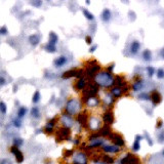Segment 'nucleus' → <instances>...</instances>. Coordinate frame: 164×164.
<instances>
[{
    "mask_svg": "<svg viewBox=\"0 0 164 164\" xmlns=\"http://www.w3.org/2000/svg\"><path fill=\"white\" fill-rule=\"evenodd\" d=\"M114 66H115V65H111V66H110V67L108 68V71H109V72H111V71L113 70V68H114Z\"/></svg>",
    "mask_w": 164,
    "mask_h": 164,
    "instance_id": "de8ad7c7",
    "label": "nucleus"
},
{
    "mask_svg": "<svg viewBox=\"0 0 164 164\" xmlns=\"http://www.w3.org/2000/svg\"><path fill=\"white\" fill-rule=\"evenodd\" d=\"M149 71H150V75H152V74H153V69H152V68H149Z\"/></svg>",
    "mask_w": 164,
    "mask_h": 164,
    "instance_id": "09e8293b",
    "label": "nucleus"
},
{
    "mask_svg": "<svg viewBox=\"0 0 164 164\" xmlns=\"http://www.w3.org/2000/svg\"><path fill=\"white\" fill-rule=\"evenodd\" d=\"M86 43L87 44H91L92 43V39H91V37H86Z\"/></svg>",
    "mask_w": 164,
    "mask_h": 164,
    "instance_id": "c03bdc74",
    "label": "nucleus"
},
{
    "mask_svg": "<svg viewBox=\"0 0 164 164\" xmlns=\"http://www.w3.org/2000/svg\"><path fill=\"white\" fill-rule=\"evenodd\" d=\"M77 73H78V71H76V70L67 71V72H65V73L63 74V78L64 79H68V78H71V77H76V76H77Z\"/></svg>",
    "mask_w": 164,
    "mask_h": 164,
    "instance_id": "ddd939ff",
    "label": "nucleus"
},
{
    "mask_svg": "<svg viewBox=\"0 0 164 164\" xmlns=\"http://www.w3.org/2000/svg\"><path fill=\"white\" fill-rule=\"evenodd\" d=\"M111 92H112V94H113L115 97H120V95L124 92V90H122L120 87H114V88L112 89Z\"/></svg>",
    "mask_w": 164,
    "mask_h": 164,
    "instance_id": "6ab92c4d",
    "label": "nucleus"
},
{
    "mask_svg": "<svg viewBox=\"0 0 164 164\" xmlns=\"http://www.w3.org/2000/svg\"><path fill=\"white\" fill-rule=\"evenodd\" d=\"M100 134L101 135H104V136H106V135H111V128H110L109 125L106 124L105 126L101 129Z\"/></svg>",
    "mask_w": 164,
    "mask_h": 164,
    "instance_id": "dca6fc26",
    "label": "nucleus"
},
{
    "mask_svg": "<svg viewBox=\"0 0 164 164\" xmlns=\"http://www.w3.org/2000/svg\"><path fill=\"white\" fill-rule=\"evenodd\" d=\"M0 80H1V85H3V84H4V78L1 77V79H0Z\"/></svg>",
    "mask_w": 164,
    "mask_h": 164,
    "instance_id": "8fccbe9b",
    "label": "nucleus"
},
{
    "mask_svg": "<svg viewBox=\"0 0 164 164\" xmlns=\"http://www.w3.org/2000/svg\"><path fill=\"white\" fill-rule=\"evenodd\" d=\"M132 164H138V163H132Z\"/></svg>",
    "mask_w": 164,
    "mask_h": 164,
    "instance_id": "3c124183",
    "label": "nucleus"
},
{
    "mask_svg": "<svg viewBox=\"0 0 164 164\" xmlns=\"http://www.w3.org/2000/svg\"><path fill=\"white\" fill-rule=\"evenodd\" d=\"M92 144H91V145H89V146L88 147H87V148H88V149H92V148H95V147H100L101 146V145H103V143H104V140H92Z\"/></svg>",
    "mask_w": 164,
    "mask_h": 164,
    "instance_id": "4be33fe9",
    "label": "nucleus"
},
{
    "mask_svg": "<svg viewBox=\"0 0 164 164\" xmlns=\"http://www.w3.org/2000/svg\"><path fill=\"white\" fill-rule=\"evenodd\" d=\"M95 49H97V45H94V46L91 47V48L89 49V51H90V52H93V51L95 50Z\"/></svg>",
    "mask_w": 164,
    "mask_h": 164,
    "instance_id": "49530a36",
    "label": "nucleus"
},
{
    "mask_svg": "<svg viewBox=\"0 0 164 164\" xmlns=\"http://www.w3.org/2000/svg\"><path fill=\"white\" fill-rule=\"evenodd\" d=\"M163 56H164V51H163Z\"/></svg>",
    "mask_w": 164,
    "mask_h": 164,
    "instance_id": "603ef678",
    "label": "nucleus"
},
{
    "mask_svg": "<svg viewBox=\"0 0 164 164\" xmlns=\"http://www.w3.org/2000/svg\"><path fill=\"white\" fill-rule=\"evenodd\" d=\"M10 152H11V153H12L14 156H16L17 161H18V163H22L23 161H24V155H23V153L20 151V149H18V147H16V146L11 147Z\"/></svg>",
    "mask_w": 164,
    "mask_h": 164,
    "instance_id": "20e7f679",
    "label": "nucleus"
},
{
    "mask_svg": "<svg viewBox=\"0 0 164 164\" xmlns=\"http://www.w3.org/2000/svg\"><path fill=\"white\" fill-rule=\"evenodd\" d=\"M62 121L65 124V127H70L73 124V119H72L71 115H69V114H64L62 117Z\"/></svg>",
    "mask_w": 164,
    "mask_h": 164,
    "instance_id": "0eeeda50",
    "label": "nucleus"
},
{
    "mask_svg": "<svg viewBox=\"0 0 164 164\" xmlns=\"http://www.w3.org/2000/svg\"><path fill=\"white\" fill-rule=\"evenodd\" d=\"M110 138H111V140L114 142L115 146H118V147L124 146V140H123V138H122L121 135H119V134H111L110 135Z\"/></svg>",
    "mask_w": 164,
    "mask_h": 164,
    "instance_id": "39448f33",
    "label": "nucleus"
},
{
    "mask_svg": "<svg viewBox=\"0 0 164 164\" xmlns=\"http://www.w3.org/2000/svg\"><path fill=\"white\" fill-rule=\"evenodd\" d=\"M80 110V105L79 103L76 100H70L68 101L67 106H66V112L69 115H72V114H76Z\"/></svg>",
    "mask_w": 164,
    "mask_h": 164,
    "instance_id": "f03ea898",
    "label": "nucleus"
},
{
    "mask_svg": "<svg viewBox=\"0 0 164 164\" xmlns=\"http://www.w3.org/2000/svg\"><path fill=\"white\" fill-rule=\"evenodd\" d=\"M70 135V128L69 127H63V128H60L59 131H58V140L56 142H61V140H64L69 138Z\"/></svg>",
    "mask_w": 164,
    "mask_h": 164,
    "instance_id": "7ed1b4c3",
    "label": "nucleus"
},
{
    "mask_svg": "<svg viewBox=\"0 0 164 164\" xmlns=\"http://www.w3.org/2000/svg\"><path fill=\"white\" fill-rule=\"evenodd\" d=\"M163 155H164V151H163Z\"/></svg>",
    "mask_w": 164,
    "mask_h": 164,
    "instance_id": "864d4df0",
    "label": "nucleus"
},
{
    "mask_svg": "<svg viewBox=\"0 0 164 164\" xmlns=\"http://www.w3.org/2000/svg\"><path fill=\"white\" fill-rule=\"evenodd\" d=\"M144 56H145V59H146V60H150V52H149V51H145Z\"/></svg>",
    "mask_w": 164,
    "mask_h": 164,
    "instance_id": "79ce46f5",
    "label": "nucleus"
},
{
    "mask_svg": "<svg viewBox=\"0 0 164 164\" xmlns=\"http://www.w3.org/2000/svg\"><path fill=\"white\" fill-rule=\"evenodd\" d=\"M67 63V58L66 56H60L55 61V67H62Z\"/></svg>",
    "mask_w": 164,
    "mask_h": 164,
    "instance_id": "f8f14e48",
    "label": "nucleus"
},
{
    "mask_svg": "<svg viewBox=\"0 0 164 164\" xmlns=\"http://www.w3.org/2000/svg\"><path fill=\"white\" fill-rule=\"evenodd\" d=\"M103 120H104V122H105V123H107V124H112L113 121H114V117H113L112 112L105 113L104 117H103Z\"/></svg>",
    "mask_w": 164,
    "mask_h": 164,
    "instance_id": "9d476101",
    "label": "nucleus"
},
{
    "mask_svg": "<svg viewBox=\"0 0 164 164\" xmlns=\"http://www.w3.org/2000/svg\"><path fill=\"white\" fill-rule=\"evenodd\" d=\"M29 41H30V43H31L33 46H35V45H37L38 43H39V41H40V36L37 35V34H34V35L30 36Z\"/></svg>",
    "mask_w": 164,
    "mask_h": 164,
    "instance_id": "4468645a",
    "label": "nucleus"
},
{
    "mask_svg": "<svg viewBox=\"0 0 164 164\" xmlns=\"http://www.w3.org/2000/svg\"><path fill=\"white\" fill-rule=\"evenodd\" d=\"M140 48V43L138 42V41H133V42L131 43V46H130V51L131 53H136Z\"/></svg>",
    "mask_w": 164,
    "mask_h": 164,
    "instance_id": "aec40b11",
    "label": "nucleus"
},
{
    "mask_svg": "<svg viewBox=\"0 0 164 164\" xmlns=\"http://www.w3.org/2000/svg\"><path fill=\"white\" fill-rule=\"evenodd\" d=\"M98 103H100V101H98V98L97 97H90L88 101H87V104H88L90 107H95L98 105Z\"/></svg>",
    "mask_w": 164,
    "mask_h": 164,
    "instance_id": "5701e85b",
    "label": "nucleus"
},
{
    "mask_svg": "<svg viewBox=\"0 0 164 164\" xmlns=\"http://www.w3.org/2000/svg\"><path fill=\"white\" fill-rule=\"evenodd\" d=\"M45 49H46L47 51H49V52H55V45H51V44H47L46 46H45Z\"/></svg>",
    "mask_w": 164,
    "mask_h": 164,
    "instance_id": "c756f323",
    "label": "nucleus"
},
{
    "mask_svg": "<svg viewBox=\"0 0 164 164\" xmlns=\"http://www.w3.org/2000/svg\"><path fill=\"white\" fill-rule=\"evenodd\" d=\"M58 40H59L58 35H55L53 32H51L50 34H49V44L55 45V43L58 42Z\"/></svg>",
    "mask_w": 164,
    "mask_h": 164,
    "instance_id": "f3484780",
    "label": "nucleus"
},
{
    "mask_svg": "<svg viewBox=\"0 0 164 164\" xmlns=\"http://www.w3.org/2000/svg\"><path fill=\"white\" fill-rule=\"evenodd\" d=\"M114 83L117 85V87H120V88L125 84V83H124V79L122 78L121 76H116L115 80H114Z\"/></svg>",
    "mask_w": 164,
    "mask_h": 164,
    "instance_id": "a211bd4d",
    "label": "nucleus"
},
{
    "mask_svg": "<svg viewBox=\"0 0 164 164\" xmlns=\"http://www.w3.org/2000/svg\"><path fill=\"white\" fill-rule=\"evenodd\" d=\"M86 85V82L84 79H79V81L76 83V88H77L78 90H82L84 89V87Z\"/></svg>",
    "mask_w": 164,
    "mask_h": 164,
    "instance_id": "412c9836",
    "label": "nucleus"
},
{
    "mask_svg": "<svg viewBox=\"0 0 164 164\" xmlns=\"http://www.w3.org/2000/svg\"><path fill=\"white\" fill-rule=\"evenodd\" d=\"M55 121H56V119L55 118H53V119H51L50 121H48V126H50V127H52L53 128V126H55Z\"/></svg>",
    "mask_w": 164,
    "mask_h": 164,
    "instance_id": "c9c22d12",
    "label": "nucleus"
},
{
    "mask_svg": "<svg viewBox=\"0 0 164 164\" xmlns=\"http://www.w3.org/2000/svg\"><path fill=\"white\" fill-rule=\"evenodd\" d=\"M74 163L75 164H87L86 163V157L84 154L79 153L74 157Z\"/></svg>",
    "mask_w": 164,
    "mask_h": 164,
    "instance_id": "6e6552de",
    "label": "nucleus"
},
{
    "mask_svg": "<svg viewBox=\"0 0 164 164\" xmlns=\"http://www.w3.org/2000/svg\"><path fill=\"white\" fill-rule=\"evenodd\" d=\"M111 18V11L110 9H105L102 13V20L104 22H109Z\"/></svg>",
    "mask_w": 164,
    "mask_h": 164,
    "instance_id": "2eb2a0df",
    "label": "nucleus"
},
{
    "mask_svg": "<svg viewBox=\"0 0 164 164\" xmlns=\"http://www.w3.org/2000/svg\"><path fill=\"white\" fill-rule=\"evenodd\" d=\"M31 113H32V116L34 118H39L40 117V111H39V109H38L37 107H33Z\"/></svg>",
    "mask_w": 164,
    "mask_h": 164,
    "instance_id": "393cba45",
    "label": "nucleus"
},
{
    "mask_svg": "<svg viewBox=\"0 0 164 164\" xmlns=\"http://www.w3.org/2000/svg\"><path fill=\"white\" fill-rule=\"evenodd\" d=\"M13 143H14V146L18 148L20 146H22V145H23V140L22 139H16L13 140Z\"/></svg>",
    "mask_w": 164,
    "mask_h": 164,
    "instance_id": "7c9ffc66",
    "label": "nucleus"
},
{
    "mask_svg": "<svg viewBox=\"0 0 164 164\" xmlns=\"http://www.w3.org/2000/svg\"><path fill=\"white\" fill-rule=\"evenodd\" d=\"M0 109H1V113L2 114H5L6 113V106L3 102L0 103Z\"/></svg>",
    "mask_w": 164,
    "mask_h": 164,
    "instance_id": "2f4dec72",
    "label": "nucleus"
},
{
    "mask_svg": "<svg viewBox=\"0 0 164 164\" xmlns=\"http://www.w3.org/2000/svg\"><path fill=\"white\" fill-rule=\"evenodd\" d=\"M33 103H38L39 102V100H40V92L39 91H35V93H34V95H33Z\"/></svg>",
    "mask_w": 164,
    "mask_h": 164,
    "instance_id": "cd10ccee",
    "label": "nucleus"
},
{
    "mask_svg": "<svg viewBox=\"0 0 164 164\" xmlns=\"http://www.w3.org/2000/svg\"><path fill=\"white\" fill-rule=\"evenodd\" d=\"M95 82H97V85H101L105 87H109L112 84H114L112 76L108 72H102V73L97 74L95 76Z\"/></svg>",
    "mask_w": 164,
    "mask_h": 164,
    "instance_id": "f257e3e1",
    "label": "nucleus"
},
{
    "mask_svg": "<svg viewBox=\"0 0 164 164\" xmlns=\"http://www.w3.org/2000/svg\"><path fill=\"white\" fill-rule=\"evenodd\" d=\"M158 77H159V78L164 77V72H163L162 70H159V71H158Z\"/></svg>",
    "mask_w": 164,
    "mask_h": 164,
    "instance_id": "37998d69",
    "label": "nucleus"
},
{
    "mask_svg": "<svg viewBox=\"0 0 164 164\" xmlns=\"http://www.w3.org/2000/svg\"><path fill=\"white\" fill-rule=\"evenodd\" d=\"M0 164H12V163H11V161L8 160V159H3Z\"/></svg>",
    "mask_w": 164,
    "mask_h": 164,
    "instance_id": "58836bf2",
    "label": "nucleus"
},
{
    "mask_svg": "<svg viewBox=\"0 0 164 164\" xmlns=\"http://www.w3.org/2000/svg\"><path fill=\"white\" fill-rule=\"evenodd\" d=\"M152 98H153V102H154L155 105H156V104H159L160 101H161V97H160L158 93H154L153 97H152Z\"/></svg>",
    "mask_w": 164,
    "mask_h": 164,
    "instance_id": "bb28decb",
    "label": "nucleus"
},
{
    "mask_svg": "<svg viewBox=\"0 0 164 164\" xmlns=\"http://www.w3.org/2000/svg\"><path fill=\"white\" fill-rule=\"evenodd\" d=\"M104 160L107 162V164H112V163L114 162V160H113L111 157H109V156H105V157H104Z\"/></svg>",
    "mask_w": 164,
    "mask_h": 164,
    "instance_id": "72a5a7b5",
    "label": "nucleus"
},
{
    "mask_svg": "<svg viewBox=\"0 0 164 164\" xmlns=\"http://www.w3.org/2000/svg\"><path fill=\"white\" fill-rule=\"evenodd\" d=\"M13 125L16 127H21V121H20V119H18H18H14L13 120Z\"/></svg>",
    "mask_w": 164,
    "mask_h": 164,
    "instance_id": "f704fd0d",
    "label": "nucleus"
},
{
    "mask_svg": "<svg viewBox=\"0 0 164 164\" xmlns=\"http://www.w3.org/2000/svg\"><path fill=\"white\" fill-rule=\"evenodd\" d=\"M32 4L33 5H36V6H39V5H41V2L40 1H38V2H32Z\"/></svg>",
    "mask_w": 164,
    "mask_h": 164,
    "instance_id": "a18cd8bd",
    "label": "nucleus"
},
{
    "mask_svg": "<svg viewBox=\"0 0 164 164\" xmlns=\"http://www.w3.org/2000/svg\"><path fill=\"white\" fill-rule=\"evenodd\" d=\"M27 113V108H25V107H22V108L18 109V119H21V118H23Z\"/></svg>",
    "mask_w": 164,
    "mask_h": 164,
    "instance_id": "b1692460",
    "label": "nucleus"
},
{
    "mask_svg": "<svg viewBox=\"0 0 164 164\" xmlns=\"http://www.w3.org/2000/svg\"><path fill=\"white\" fill-rule=\"evenodd\" d=\"M100 69H101V67H100V65L98 64H95V65H93V66H89L88 69L86 70V74L88 75L89 77H92V76H94L97 73V71Z\"/></svg>",
    "mask_w": 164,
    "mask_h": 164,
    "instance_id": "423d86ee",
    "label": "nucleus"
},
{
    "mask_svg": "<svg viewBox=\"0 0 164 164\" xmlns=\"http://www.w3.org/2000/svg\"><path fill=\"white\" fill-rule=\"evenodd\" d=\"M0 33H1V35H5V34L7 33V30H6L5 27H2L1 30H0Z\"/></svg>",
    "mask_w": 164,
    "mask_h": 164,
    "instance_id": "a19ab883",
    "label": "nucleus"
},
{
    "mask_svg": "<svg viewBox=\"0 0 164 164\" xmlns=\"http://www.w3.org/2000/svg\"><path fill=\"white\" fill-rule=\"evenodd\" d=\"M140 136H136V140H135V143L133 144V147H132L133 151H138L140 149Z\"/></svg>",
    "mask_w": 164,
    "mask_h": 164,
    "instance_id": "a878e982",
    "label": "nucleus"
},
{
    "mask_svg": "<svg viewBox=\"0 0 164 164\" xmlns=\"http://www.w3.org/2000/svg\"><path fill=\"white\" fill-rule=\"evenodd\" d=\"M83 13H84V16H85L87 18H88V20H90V21H92V20H93V14H92V13H90L87 9H83Z\"/></svg>",
    "mask_w": 164,
    "mask_h": 164,
    "instance_id": "c85d7f7f",
    "label": "nucleus"
},
{
    "mask_svg": "<svg viewBox=\"0 0 164 164\" xmlns=\"http://www.w3.org/2000/svg\"><path fill=\"white\" fill-rule=\"evenodd\" d=\"M77 121L79 124L81 125H85L87 123V114L86 113H81L79 114L78 117H77Z\"/></svg>",
    "mask_w": 164,
    "mask_h": 164,
    "instance_id": "9b49d317",
    "label": "nucleus"
},
{
    "mask_svg": "<svg viewBox=\"0 0 164 164\" xmlns=\"http://www.w3.org/2000/svg\"><path fill=\"white\" fill-rule=\"evenodd\" d=\"M83 73H84V72H83V70H79V71H78V73H77V76H76V77L79 78V79H82Z\"/></svg>",
    "mask_w": 164,
    "mask_h": 164,
    "instance_id": "4c0bfd02",
    "label": "nucleus"
},
{
    "mask_svg": "<svg viewBox=\"0 0 164 164\" xmlns=\"http://www.w3.org/2000/svg\"><path fill=\"white\" fill-rule=\"evenodd\" d=\"M71 155H73V151L72 150L65 152V157H69V156H71Z\"/></svg>",
    "mask_w": 164,
    "mask_h": 164,
    "instance_id": "ea45409f",
    "label": "nucleus"
},
{
    "mask_svg": "<svg viewBox=\"0 0 164 164\" xmlns=\"http://www.w3.org/2000/svg\"><path fill=\"white\" fill-rule=\"evenodd\" d=\"M52 131H53V128L52 127H50V126H47L45 127V132H47V133H52Z\"/></svg>",
    "mask_w": 164,
    "mask_h": 164,
    "instance_id": "e433bc0d",
    "label": "nucleus"
},
{
    "mask_svg": "<svg viewBox=\"0 0 164 164\" xmlns=\"http://www.w3.org/2000/svg\"><path fill=\"white\" fill-rule=\"evenodd\" d=\"M103 149L105 152H108V153H118L120 151V148L118 146H109V145L105 146Z\"/></svg>",
    "mask_w": 164,
    "mask_h": 164,
    "instance_id": "1a4fd4ad",
    "label": "nucleus"
},
{
    "mask_svg": "<svg viewBox=\"0 0 164 164\" xmlns=\"http://www.w3.org/2000/svg\"><path fill=\"white\" fill-rule=\"evenodd\" d=\"M140 87H142V82H140V81H138L134 85H133V89H134V91H136V90H139Z\"/></svg>",
    "mask_w": 164,
    "mask_h": 164,
    "instance_id": "473e14b6",
    "label": "nucleus"
}]
</instances>
